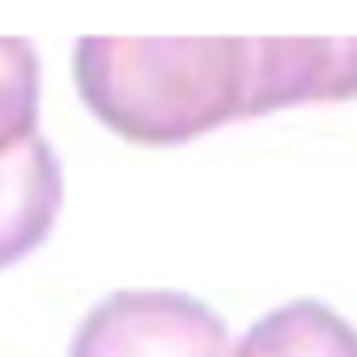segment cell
Listing matches in <instances>:
<instances>
[{
	"instance_id": "2",
	"label": "cell",
	"mask_w": 357,
	"mask_h": 357,
	"mask_svg": "<svg viewBox=\"0 0 357 357\" xmlns=\"http://www.w3.org/2000/svg\"><path fill=\"white\" fill-rule=\"evenodd\" d=\"M70 357H234V346L219 311L196 296L127 288L81 319Z\"/></svg>"
},
{
	"instance_id": "5",
	"label": "cell",
	"mask_w": 357,
	"mask_h": 357,
	"mask_svg": "<svg viewBox=\"0 0 357 357\" xmlns=\"http://www.w3.org/2000/svg\"><path fill=\"white\" fill-rule=\"evenodd\" d=\"M39 135V54L27 39H0V158Z\"/></svg>"
},
{
	"instance_id": "4",
	"label": "cell",
	"mask_w": 357,
	"mask_h": 357,
	"mask_svg": "<svg viewBox=\"0 0 357 357\" xmlns=\"http://www.w3.org/2000/svg\"><path fill=\"white\" fill-rule=\"evenodd\" d=\"M234 357H357V331L319 300H292L242 334Z\"/></svg>"
},
{
	"instance_id": "3",
	"label": "cell",
	"mask_w": 357,
	"mask_h": 357,
	"mask_svg": "<svg viewBox=\"0 0 357 357\" xmlns=\"http://www.w3.org/2000/svg\"><path fill=\"white\" fill-rule=\"evenodd\" d=\"M62 162L43 135L0 158V269L50 238L62 211Z\"/></svg>"
},
{
	"instance_id": "1",
	"label": "cell",
	"mask_w": 357,
	"mask_h": 357,
	"mask_svg": "<svg viewBox=\"0 0 357 357\" xmlns=\"http://www.w3.org/2000/svg\"><path fill=\"white\" fill-rule=\"evenodd\" d=\"M73 81L104 127L142 146H181L231 119L357 96L349 39H131L85 35Z\"/></svg>"
}]
</instances>
